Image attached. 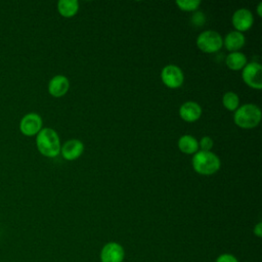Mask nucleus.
Masks as SVG:
<instances>
[{"mask_svg":"<svg viewBox=\"0 0 262 262\" xmlns=\"http://www.w3.org/2000/svg\"><path fill=\"white\" fill-rule=\"evenodd\" d=\"M38 150L45 157L54 158L60 152V141L57 133L51 128H42L37 134Z\"/></svg>","mask_w":262,"mask_h":262,"instance_id":"1","label":"nucleus"},{"mask_svg":"<svg viewBox=\"0 0 262 262\" xmlns=\"http://www.w3.org/2000/svg\"><path fill=\"white\" fill-rule=\"evenodd\" d=\"M179 115L185 122H194L202 115V108L194 101H186L179 108Z\"/></svg>","mask_w":262,"mask_h":262,"instance_id":"12","label":"nucleus"},{"mask_svg":"<svg viewBox=\"0 0 262 262\" xmlns=\"http://www.w3.org/2000/svg\"><path fill=\"white\" fill-rule=\"evenodd\" d=\"M225 61H226V66L229 69L233 71H237V70L244 69V67L247 64V57L243 52L233 51L226 56Z\"/></svg>","mask_w":262,"mask_h":262,"instance_id":"15","label":"nucleus"},{"mask_svg":"<svg viewBox=\"0 0 262 262\" xmlns=\"http://www.w3.org/2000/svg\"><path fill=\"white\" fill-rule=\"evenodd\" d=\"M199 146L201 147V150L210 151L211 148L213 147V140L211 139L210 136H204L201 138L199 142Z\"/></svg>","mask_w":262,"mask_h":262,"instance_id":"19","label":"nucleus"},{"mask_svg":"<svg viewBox=\"0 0 262 262\" xmlns=\"http://www.w3.org/2000/svg\"><path fill=\"white\" fill-rule=\"evenodd\" d=\"M70 87L69 79L62 75L54 76L48 84V91L54 97H60L64 95Z\"/></svg>","mask_w":262,"mask_h":262,"instance_id":"11","label":"nucleus"},{"mask_svg":"<svg viewBox=\"0 0 262 262\" xmlns=\"http://www.w3.org/2000/svg\"><path fill=\"white\" fill-rule=\"evenodd\" d=\"M20 132L27 136H33L42 129V119L37 113L26 114L19 122Z\"/></svg>","mask_w":262,"mask_h":262,"instance_id":"7","label":"nucleus"},{"mask_svg":"<svg viewBox=\"0 0 262 262\" xmlns=\"http://www.w3.org/2000/svg\"><path fill=\"white\" fill-rule=\"evenodd\" d=\"M177 6L184 11H193L199 8L201 0H177Z\"/></svg>","mask_w":262,"mask_h":262,"instance_id":"18","label":"nucleus"},{"mask_svg":"<svg viewBox=\"0 0 262 262\" xmlns=\"http://www.w3.org/2000/svg\"><path fill=\"white\" fill-rule=\"evenodd\" d=\"M84 150V144L79 139H70L62 146H60V152L62 157L68 161L78 159Z\"/></svg>","mask_w":262,"mask_h":262,"instance_id":"10","label":"nucleus"},{"mask_svg":"<svg viewBox=\"0 0 262 262\" xmlns=\"http://www.w3.org/2000/svg\"><path fill=\"white\" fill-rule=\"evenodd\" d=\"M223 45V39L221 35L213 30H207L202 32L196 38V46L199 49L206 53L217 52Z\"/></svg>","mask_w":262,"mask_h":262,"instance_id":"4","label":"nucleus"},{"mask_svg":"<svg viewBox=\"0 0 262 262\" xmlns=\"http://www.w3.org/2000/svg\"><path fill=\"white\" fill-rule=\"evenodd\" d=\"M254 234L258 237L262 236V222H258L254 227Z\"/></svg>","mask_w":262,"mask_h":262,"instance_id":"22","label":"nucleus"},{"mask_svg":"<svg viewBox=\"0 0 262 262\" xmlns=\"http://www.w3.org/2000/svg\"><path fill=\"white\" fill-rule=\"evenodd\" d=\"M57 9L62 16L72 17L78 12L79 2L77 0H59Z\"/></svg>","mask_w":262,"mask_h":262,"instance_id":"16","label":"nucleus"},{"mask_svg":"<svg viewBox=\"0 0 262 262\" xmlns=\"http://www.w3.org/2000/svg\"><path fill=\"white\" fill-rule=\"evenodd\" d=\"M232 25L237 32L248 31L254 23L252 12L247 8H239L232 15Z\"/></svg>","mask_w":262,"mask_h":262,"instance_id":"9","label":"nucleus"},{"mask_svg":"<svg viewBox=\"0 0 262 262\" xmlns=\"http://www.w3.org/2000/svg\"><path fill=\"white\" fill-rule=\"evenodd\" d=\"M215 262H238V260L236 259L235 256H233L232 254H228V253H224L221 254L217 257Z\"/></svg>","mask_w":262,"mask_h":262,"instance_id":"20","label":"nucleus"},{"mask_svg":"<svg viewBox=\"0 0 262 262\" xmlns=\"http://www.w3.org/2000/svg\"><path fill=\"white\" fill-rule=\"evenodd\" d=\"M192 167L194 171L202 175H212L220 168V159L212 151L199 150L192 157Z\"/></svg>","mask_w":262,"mask_h":262,"instance_id":"2","label":"nucleus"},{"mask_svg":"<svg viewBox=\"0 0 262 262\" xmlns=\"http://www.w3.org/2000/svg\"><path fill=\"white\" fill-rule=\"evenodd\" d=\"M205 15L202 12H196L192 15V24L198 25V26H202V24L205 20Z\"/></svg>","mask_w":262,"mask_h":262,"instance_id":"21","label":"nucleus"},{"mask_svg":"<svg viewBox=\"0 0 262 262\" xmlns=\"http://www.w3.org/2000/svg\"><path fill=\"white\" fill-rule=\"evenodd\" d=\"M245 42L246 40L244 34L237 31H232L228 33L223 40L225 48L231 52L238 51V49H241L245 45Z\"/></svg>","mask_w":262,"mask_h":262,"instance_id":"13","label":"nucleus"},{"mask_svg":"<svg viewBox=\"0 0 262 262\" xmlns=\"http://www.w3.org/2000/svg\"><path fill=\"white\" fill-rule=\"evenodd\" d=\"M178 147L182 152L187 155H192L198 151L199 142L193 136L185 134L178 139Z\"/></svg>","mask_w":262,"mask_h":262,"instance_id":"14","label":"nucleus"},{"mask_svg":"<svg viewBox=\"0 0 262 262\" xmlns=\"http://www.w3.org/2000/svg\"><path fill=\"white\" fill-rule=\"evenodd\" d=\"M161 79L163 83L169 88H178L182 85L184 76L182 70L175 64H168L163 68L161 72Z\"/></svg>","mask_w":262,"mask_h":262,"instance_id":"6","label":"nucleus"},{"mask_svg":"<svg viewBox=\"0 0 262 262\" xmlns=\"http://www.w3.org/2000/svg\"><path fill=\"white\" fill-rule=\"evenodd\" d=\"M125 251L122 245L116 242L105 244L100 251L101 262H123Z\"/></svg>","mask_w":262,"mask_h":262,"instance_id":"8","label":"nucleus"},{"mask_svg":"<svg viewBox=\"0 0 262 262\" xmlns=\"http://www.w3.org/2000/svg\"><path fill=\"white\" fill-rule=\"evenodd\" d=\"M261 110L253 103L244 104L235 110L233 115L234 123L241 128H254L261 121Z\"/></svg>","mask_w":262,"mask_h":262,"instance_id":"3","label":"nucleus"},{"mask_svg":"<svg viewBox=\"0 0 262 262\" xmlns=\"http://www.w3.org/2000/svg\"><path fill=\"white\" fill-rule=\"evenodd\" d=\"M244 82L254 89L262 88V68L258 62H249L247 63L242 73Z\"/></svg>","mask_w":262,"mask_h":262,"instance_id":"5","label":"nucleus"},{"mask_svg":"<svg viewBox=\"0 0 262 262\" xmlns=\"http://www.w3.org/2000/svg\"><path fill=\"white\" fill-rule=\"evenodd\" d=\"M222 103L226 110L235 111L239 104V99L237 94L232 91L226 92L222 97Z\"/></svg>","mask_w":262,"mask_h":262,"instance_id":"17","label":"nucleus"},{"mask_svg":"<svg viewBox=\"0 0 262 262\" xmlns=\"http://www.w3.org/2000/svg\"><path fill=\"white\" fill-rule=\"evenodd\" d=\"M261 9H262V2H259L258 3V6H257V13L259 16L262 15V12H261Z\"/></svg>","mask_w":262,"mask_h":262,"instance_id":"23","label":"nucleus"}]
</instances>
